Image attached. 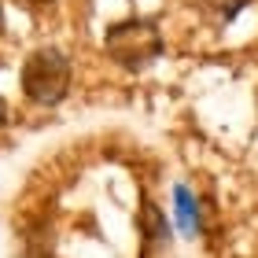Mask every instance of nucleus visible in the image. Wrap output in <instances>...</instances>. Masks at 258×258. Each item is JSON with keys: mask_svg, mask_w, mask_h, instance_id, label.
Listing matches in <instances>:
<instances>
[{"mask_svg": "<svg viewBox=\"0 0 258 258\" xmlns=\"http://www.w3.org/2000/svg\"><path fill=\"white\" fill-rule=\"evenodd\" d=\"M67 89H70V63L59 48H37L22 63V92H26V100L48 107V103H59L67 96Z\"/></svg>", "mask_w": 258, "mask_h": 258, "instance_id": "f257e3e1", "label": "nucleus"}, {"mask_svg": "<svg viewBox=\"0 0 258 258\" xmlns=\"http://www.w3.org/2000/svg\"><path fill=\"white\" fill-rule=\"evenodd\" d=\"M107 52H111V59H118L122 67H144L151 63L155 55L162 52V37H159V30L151 26V22H118V26H111L107 33Z\"/></svg>", "mask_w": 258, "mask_h": 258, "instance_id": "f03ea898", "label": "nucleus"}, {"mask_svg": "<svg viewBox=\"0 0 258 258\" xmlns=\"http://www.w3.org/2000/svg\"><path fill=\"white\" fill-rule=\"evenodd\" d=\"M173 199H177V225H181V232L184 236H196V199H192V192L184 188V184H177V188H173Z\"/></svg>", "mask_w": 258, "mask_h": 258, "instance_id": "7ed1b4c3", "label": "nucleus"}, {"mask_svg": "<svg viewBox=\"0 0 258 258\" xmlns=\"http://www.w3.org/2000/svg\"><path fill=\"white\" fill-rule=\"evenodd\" d=\"M4 122H8V103L0 100V129H4Z\"/></svg>", "mask_w": 258, "mask_h": 258, "instance_id": "20e7f679", "label": "nucleus"}, {"mask_svg": "<svg viewBox=\"0 0 258 258\" xmlns=\"http://www.w3.org/2000/svg\"><path fill=\"white\" fill-rule=\"evenodd\" d=\"M26 4H48V0H26Z\"/></svg>", "mask_w": 258, "mask_h": 258, "instance_id": "39448f33", "label": "nucleus"}]
</instances>
